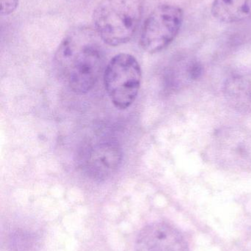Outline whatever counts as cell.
Returning a JSON list of instances; mask_svg holds the SVG:
<instances>
[{"label": "cell", "mask_w": 251, "mask_h": 251, "mask_svg": "<svg viewBox=\"0 0 251 251\" xmlns=\"http://www.w3.org/2000/svg\"><path fill=\"white\" fill-rule=\"evenodd\" d=\"M136 251H190L186 239L170 224L156 222L140 231Z\"/></svg>", "instance_id": "5b68a950"}, {"label": "cell", "mask_w": 251, "mask_h": 251, "mask_svg": "<svg viewBox=\"0 0 251 251\" xmlns=\"http://www.w3.org/2000/svg\"><path fill=\"white\" fill-rule=\"evenodd\" d=\"M143 9V0H102L93 13L94 30L107 45L126 44L139 26Z\"/></svg>", "instance_id": "7a4b0ae2"}, {"label": "cell", "mask_w": 251, "mask_h": 251, "mask_svg": "<svg viewBox=\"0 0 251 251\" xmlns=\"http://www.w3.org/2000/svg\"><path fill=\"white\" fill-rule=\"evenodd\" d=\"M211 12L224 23H237L251 19V0H214Z\"/></svg>", "instance_id": "ba28073f"}, {"label": "cell", "mask_w": 251, "mask_h": 251, "mask_svg": "<svg viewBox=\"0 0 251 251\" xmlns=\"http://www.w3.org/2000/svg\"><path fill=\"white\" fill-rule=\"evenodd\" d=\"M223 94L227 102L242 113H251V72L232 75L225 80Z\"/></svg>", "instance_id": "52a82bcc"}, {"label": "cell", "mask_w": 251, "mask_h": 251, "mask_svg": "<svg viewBox=\"0 0 251 251\" xmlns=\"http://www.w3.org/2000/svg\"><path fill=\"white\" fill-rule=\"evenodd\" d=\"M39 234L29 228L18 227L6 235L5 247L8 251H33L39 244Z\"/></svg>", "instance_id": "9c48e42d"}, {"label": "cell", "mask_w": 251, "mask_h": 251, "mask_svg": "<svg viewBox=\"0 0 251 251\" xmlns=\"http://www.w3.org/2000/svg\"><path fill=\"white\" fill-rule=\"evenodd\" d=\"M184 22V11L174 4L156 7L143 24L139 44L146 52L154 54L166 49L179 33Z\"/></svg>", "instance_id": "277c9868"}, {"label": "cell", "mask_w": 251, "mask_h": 251, "mask_svg": "<svg viewBox=\"0 0 251 251\" xmlns=\"http://www.w3.org/2000/svg\"><path fill=\"white\" fill-rule=\"evenodd\" d=\"M122 151L116 145L103 143L93 146L85 153L84 168L88 176L95 180L110 177L120 165Z\"/></svg>", "instance_id": "8992f818"}, {"label": "cell", "mask_w": 251, "mask_h": 251, "mask_svg": "<svg viewBox=\"0 0 251 251\" xmlns=\"http://www.w3.org/2000/svg\"><path fill=\"white\" fill-rule=\"evenodd\" d=\"M19 6V0H1V15L7 16L16 11Z\"/></svg>", "instance_id": "30bf717a"}, {"label": "cell", "mask_w": 251, "mask_h": 251, "mask_svg": "<svg viewBox=\"0 0 251 251\" xmlns=\"http://www.w3.org/2000/svg\"><path fill=\"white\" fill-rule=\"evenodd\" d=\"M94 29L79 26L62 40L55 54L59 73L78 94L89 92L106 69V59Z\"/></svg>", "instance_id": "6da1fadb"}, {"label": "cell", "mask_w": 251, "mask_h": 251, "mask_svg": "<svg viewBox=\"0 0 251 251\" xmlns=\"http://www.w3.org/2000/svg\"><path fill=\"white\" fill-rule=\"evenodd\" d=\"M103 76L113 105L119 110L128 108L137 99L141 85V67L137 59L125 53L116 54L106 65Z\"/></svg>", "instance_id": "3957f363"}]
</instances>
